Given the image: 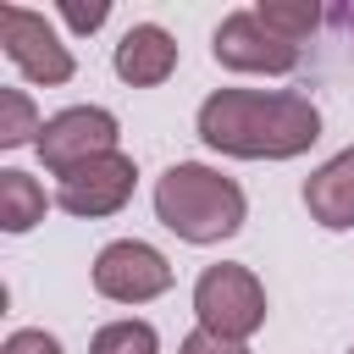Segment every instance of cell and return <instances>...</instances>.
Returning a JSON list of instances; mask_svg holds the SVG:
<instances>
[{"instance_id":"obj_1","label":"cell","mask_w":354,"mask_h":354,"mask_svg":"<svg viewBox=\"0 0 354 354\" xmlns=\"http://www.w3.org/2000/svg\"><path fill=\"white\" fill-rule=\"evenodd\" d=\"M199 138L232 160H293L321 138V111L288 88H216L199 105Z\"/></svg>"},{"instance_id":"obj_2","label":"cell","mask_w":354,"mask_h":354,"mask_svg":"<svg viewBox=\"0 0 354 354\" xmlns=\"http://www.w3.org/2000/svg\"><path fill=\"white\" fill-rule=\"evenodd\" d=\"M155 216L183 243H221L243 227L249 199L227 171L199 166V160H177L155 177Z\"/></svg>"},{"instance_id":"obj_3","label":"cell","mask_w":354,"mask_h":354,"mask_svg":"<svg viewBox=\"0 0 354 354\" xmlns=\"http://www.w3.org/2000/svg\"><path fill=\"white\" fill-rule=\"evenodd\" d=\"M194 315L205 332L227 337V343H249L266 326V288L249 266H205L194 282Z\"/></svg>"},{"instance_id":"obj_4","label":"cell","mask_w":354,"mask_h":354,"mask_svg":"<svg viewBox=\"0 0 354 354\" xmlns=\"http://www.w3.org/2000/svg\"><path fill=\"white\" fill-rule=\"evenodd\" d=\"M88 282L111 304H149V299H160L171 288V260L144 238H116V243H105L94 254Z\"/></svg>"},{"instance_id":"obj_5","label":"cell","mask_w":354,"mask_h":354,"mask_svg":"<svg viewBox=\"0 0 354 354\" xmlns=\"http://www.w3.org/2000/svg\"><path fill=\"white\" fill-rule=\"evenodd\" d=\"M0 50L28 83H44V88L72 83V72H77L72 50L61 44V33L28 6H0Z\"/></svg>"},{"instance_id":"obj_6","label":"cell","mask_w":354,"mask_h":354,"mask_svg":"<svg viewBox=\"0 0 354 354\" xmlns=\"http://www.w3.org/2000/svg\"><path fill=\"white\" fill-rule=\"evenodd\" d=\"M116 138H122V127H116V116H111L105 105H66V111L44 116V133H39L33 149H39V160H44L55 177H66L72 166L111 155Z\"/></svg>"},{"instance_id":"obj_7","label":"cell","mask_w":354,"mask_h":354,"mask_svg":"<svg viewBox=\"0 0 354 354\" xmlns=\"http://www.w3.org/2000/svg\"><path fill=\"white\" fill-rule=\"evenodd\" d=\"M210 55H216V66H227V72H266V77H282V72L299 66V44L277 39V33L260 22L254 6L221 17V28L210 33Z\"/></svg>"},{"instance_id":"obj_8","label":"cell","mask_w":354,"mask_h":354,"mask_svg":"<svg viewBox=\"0 0 354 354\" xmlns=\"http://www.w3.org/2000/svg\"><path fill=\"white\" fill-rule=\"evenodd\" d=\"M133 183H138V166L133 155L111 149L100 160H83L72 166L61 183H55V205L66 216H83V221H100V216H116L127 199H133Z\"/></svg>"},{"instance_id":"obj_9","label":"cell","mask_w":354,"mask_h":354,"mask_svg":"<svg viewBox=\"0 0 354 354\" xmlns=\"http://www.w3.org/2000/svg\"><path fill=\"white\" fill-rule=\"evenodd\" d=\"M116 77L133 83V88H155L177 72V39L160 28V22H133L122 39H116V55H111Z\"/></svg>"},{"instance_id":"obj_10","label":"cell","mask_w":354,"mask_h":354,"mask_svg":"<svg viewBox=\"0 0 354 354\" xmlns=\"http://www.w3.org/2000/svg\"><path fill=\"white\" fill-rule=\"evenodd\" d=\"M304 210H310V221H321L326 232L354 227V144L337 149L332 160H321V166L304 177Z\"/></svg>"},{"instance_id":"obj_11","label":"cell","mask_w":354,"mask_h":354,"mask_svg":"<svg viewBox=\"0 0 354 354\" xmlns=\"http://www.w3.org/2000/svg\"><path fill=\"white\" fill-rule=\"evenodd\" d=\"M39 221H44V188H39V177L6 166L0 171V227L6 232H28Z\"/></svg>"},{"instance_id":"obj_12","label":"cell","mask_w":354,"mask_h":354,"mask_svg":"<svg viewBox=\"0 0 354 354\" xmlns=\"http://www.w3.org/2000/svg\"><path fill=\"white\" fill-rule=\"evenodd\" d=\"M88 354H160V337L149 321H105L94 337H88Z\"/></svg>"},{"instance_id":"obj_13","label":"cell","mask_w":354,"mask_h":354,"mask_svg":"<svg viewBox=\"0 0 354 354\" xmlns=\"http://www.w3.org/2000/svg\"><path fill=\"white\" fill-rule=\"evenodd\" d=\"M254 11H260V22H266L277 39H288V44H299L304 33L321 28V6H310V0H260Z\"/></svg>"},{"instance_id":"obj_14","label":"cell","mask_w":354,"mask_h":354,"mask_svg":"<svg viewBox=\"0 0 354 354\" xmlns=\"http://www.w3.org/2000/svg\"><path fill=\"white\" fill-rule=\"evenodd\" d=\"M44 122L33 111V100L22 88H0V149H17V144H39Z\"/></svg>"},{"instance_id":"obj_15","label":"cell","mask_w":354,"mask_h":354,"mask_svg":"<svg viewBox=\"0 0 354 354\" xmlns=\"http://www.w3.org/2000/svg\"><path fill=\"white\" fill-rule=\"evenodd\" d=\"M61 17H66V28L72 33H94V28H105V17H111V6L105 0H61Z\"/></svg>"},{"instance_id":"obj_16","label":"cell","mask_w":354,"mask_h":354,"mask_svg":"<svg viewBox=\"0 0 354 354\" xmlns=\"http://www.w3.org/2000/svg\"><path fill=\"white\" fill-rule=\"evenodd\" d=\"M0 354H61V337H50L44 326H22L0 343Z\"/></svg>"},{"instance_id":"obj_17","label":"cell","mask_w":354,"mask_h":354,"mask_svg":"<svg viewBox=\"0 0 354 354\" xmlns=\"http://www.w3.org/2000/svg\"><path fill=\"white\" fill-rule=\"evenodd\" d=\"M177 354H249V348H243V343H227V337H216V332H205V326H194Z\"/></svg>"},{"instance_id":"obj_18","label":"cell","mask_w":354,"mask_h":354,"mask_svg":"<svg viewBox=\"0 0 354 354\" xmlns=\"http://www.w3.org/2000/svg\"><path fill=\"white\" fill-rule=\"evenodd\" d=\"M348 22H354V11H348Z\"/></svg>"},{"instance_id":"obj_19","label":"cell","mask_w":354,"mask_h":354,"mask_svg":"<svg viewBox=\"0 0 354 354\" xmlns=\"http://www.w3.org/2000/svg\"><path fill=\"white\" fill-rule=\"evenodd\" d=\"M348 354H354V348H348Z\"/></svg>"}]
</instances>
